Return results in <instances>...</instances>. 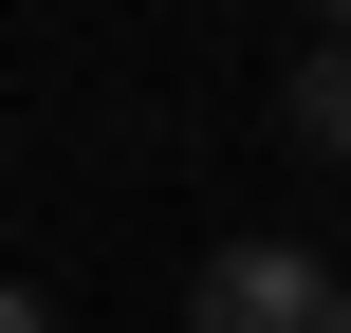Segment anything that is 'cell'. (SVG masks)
<instances>
[{
  "mask_svg": "<svg viewBox=\"0 0 351 333\" xmlns=\"http://www.w3.org/2000/svg\"><path fill=\"white\" fill-rule=\"evenodd\" d=\"M185 333H351V297H333L315 241H222L185 278Z\"/></svg>",
  "mask_w": 351,
  "mask_h": 333,
  "instance_id": "6da1fadb",
  "label": "cell"
},
{
  "mask_svg": "<svg viewBox=\"0 0 351 333\" xmlns=\"http://www.w3.org/2000/svg\"><path fill=\"white\" fill-rule=\"evenodd\" d=\"M278 130H296L315 167H351V37H296V74H278Z\"/></svg>",
  "mask_w": 351,
  "mask_h": 333,
  "instance_id": "7a4b0ae2",
  "label": "cell"
},
{
  "mask_svg": "<svg viewBox=\"0 0 351 333\" xmlns=\"http://www.w3.org/2000/svg\"><path fill=\"white\" fill-rule=\"evenodd\" d=\"M0 333H56V297H37V278H0Z\"/></svg>",
  "mask_w": 351,
  "mask_h": 333,
  "instance_id": "3957f363",
  "label": "cell"
},
{
  "mask_svg": "<svg viewBox=\"0 0 351 333\" xmlns=\"http://www.w3.org/2000/svg\"><path fill=\"white\" fill-rule=\"evenodd\" d=\"M315 37H351V0H315Z\"/></svg>",
  "mask_w": 351,
  "mask_h": 333,
  "instance_id": "277c9868",
  "label": "cell"
},
{
  "mask_svg": "<svg viewBox=\"0 0 351 333\" xmlns=\"http://www.w3.org/2000/svg\"><path fill=\"white\" fill-rule=\"evenodd\" d=\"M333 297H351V260H333Z\"/></svg>",
  "mask_w": 351,
  "mask_h": 333,
  "instance_id": "5b68a950",
  "label": "cell"
}]
</instances>
